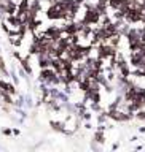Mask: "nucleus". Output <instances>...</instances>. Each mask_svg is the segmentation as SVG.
<instances>
[{
  "instance_id": "f257e3e1",
  "label": "nucleus",
  "mask_w": 145,
  "mask_h": 152,
  "mask_svg": "<svg viewBox=\"0 0 145 152\" xmlns=\"http://www.w3.org/2000/svg\"><path fill=\"white\" fill-rule=\"evenodd\" d=\"M10 2H11V3H13L14 6H22L26 0H10Z\"/></svg>"
}]
</instances>
